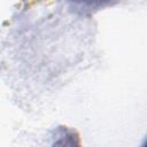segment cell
Here are the masks:
<instances>
[{"label":"cell","mask_w":147,"mask_h":147,"mask_svg":"<svg viewBox=\"0 0 147 147\" xmlns=\"http://www.w3.org/2000/svg\"><path fill=\"white\" fill-rule=\"evenodd\" d=\"M77 7L84 9H99L101 7H106L115 3L117 0H69Z\"/></svg>","instance_id":"1"}]
</instances>
